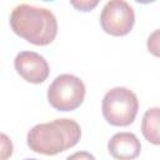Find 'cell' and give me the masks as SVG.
<instances>
[{"instance_id": "6", "label": "cell", "mask_w": 160, "mask_h": 160, "mask_svg": "<svg viewBox=\"0 0 160 160\" xmlns=\"http://www.w3.org/2000/svg\"><path fill=\"white\" fill-rule=\"evenodd\" d=\"M16 72L28 82L41 84L49 74L50 66L45 58L35 51H20L14 60Z\"/></svg>"}, {"instance_id": "7", "label": "cell", "mask_w": 160, "mask_h": 160, "mask_svg": "<svg viewBox=\"0 0 160 160\" xmlns=\"http://www.w3.org/2000/svg\"><path fill=\"white\" fill-rule=\"evenodd\" d=\"M108 150L116 160H134L140 155L141 144L135 134L122 131L110 138Z\"/></svg>"}, {"instance_id": "9", "label": "cell", "mask_w": 160, "mask_h": 160, "mask_svg": "<svg viewBox=\"0 0 160 160\" xmlns=\"http://www.w3.org/2000/svg\"><path fill=\"white\" fill-rule=\"evenodd\" d=\"M14 151V145L11 139L4 134L0 132V160H8Z\"/></svg>"}, {"instance_id": "11", "label": "cell", "mask_w": 160, "mask_h": 160, "mask_svg": "<svg viewBox=\"0 0 160 160\" xmlns=\"http://www.w3.org/2000/svg\"><path fill=\"white\" fill-rule=\"evenodd\" d=\"M158 35H159V31L155 30L148 39V49H149V51H151L156 56L159 55V52H158Z\"/></svg>"}, {"instance_id": "3", "label": "cell", "mask_w": 160, "mask_h": 160, "mask_svg": "<svg viewBox=\"0 0 160 160\" xmlns=\"http://www.w3.org/2000/svg\"><path fill=\"white\" fill-rule=\"evenodd\" d=\"M101 110L104 119L114 126H128L134 122L138 110V96L128 88L116 86L106 91Z\"/></svg>"}, {"instance_id": "13", "label": "cell", "mask_w": 160, "mask_h": 160, "mask_svg": "<svg viewBox=\"0 0 160 160\" xmlns=\"http://www.w3.org/2000/svg\"><path fill=\"white\" fill-rule=\"evenodd\" d=\"M25 160H39V159H25Z\"/></svg>"}, {"instance_id": "10", "label": "cell", "mask_w": 160, "mask_h": 160, "mask_svg": "<svg viewBox=\"0 0 160 160\" xmlns=\"http://www.w3.org/2000/svg\"><path fill=\"white\" fill-rule=\"evenodd\" d=\"M98 0H80V1H70L72 6H75L78 10L81 11H90L98 5Z\"/></svg>"}, {"instance_id": "12", "label": "cell", "mask_w": 160, "mask_h": 160, "mask_svg": "<svg viewBox=\"0 0 160 160\" xmlns=\"http://www.w3.org/2000/svg\"><path fill=\"white\" fill-rule=\"evenodd\" d=\"M66 160H96L95 156L88 151H76L66 158Z\"/></svg>"}, {"instance_id": "1", "label": "cell", "mask_w": 160, "mask_h": 160, "mask_svg": "<svg viewBox=\"0 0 160 160\" xmlns=\"http://www.w3.org/2000/svg\"><path fill=\"white\" fill-rule=\"evenodd\" d=\"M10 26L16 35L38 46L52 42L58 34V20L52 11L29 4H19L12 9Z\"/></svg>"}, {"instance_id": "8", "label": "cell", "mask_w": 160, "mask_h": 160, "mask_svg": "<svg viewBox=\"0 0 160 160\" xmlns=\"http://www.w3.org/2000/svg\"><path fill=\"white\" fill-rule=\"evenodd\" d=\"M141 132L149 142L159 145V108H151L145 111L141 120Z\"/></svg>"}, {"instance_id": "2", "label": "cell", "mask_w": 160, "mask_h": 160, "mask_svg": "<svg viewBox=\"0 0 160 160\" xmlns=\"http://www.w3.org/2000/svg\"><path fill=\"white\" fill-rule=\"evenodd\" d=\"M81 136L80 125L72 119H55L32 126L26 136L30 150L44 154L56 155L75 146Z\"/></svg>"}, {"instance_id": "4", "label": "cell", "mask_w": 160, "mask_h": 160, "mask_svg": "<svg viewBox=\"0 0 160 160\" xmlns=\"http://www.w3.org/2000/svg\"><path fill=\"white\" fill-rule=\"evenodd\" d=\"M85 92V84L80 78L72 74H61L50 84L48 101L59 111H72L82 104Z\"/></svg>"}, {"instance_id": "5", "label": "cell", "mask_w": 160, "mask_h": 160, "mask_svg": "<svg viewBox=\"0 0 160 160\" xmlns=\"http://www.w3.org/2000/svg\"><path fill=\"white\" fill-rule=\"evenodd\" d=\"M135 24L132 6L124 0L108 1L100 14V25L106 34L124 36L129 34Z\"/></svg>"}]
</instances>
